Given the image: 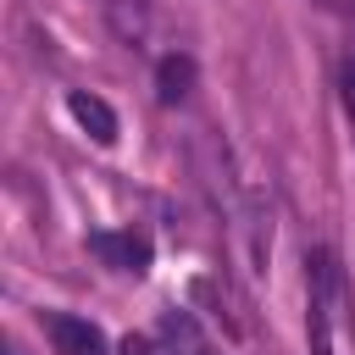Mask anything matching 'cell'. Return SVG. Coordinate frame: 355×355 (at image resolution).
Returning a JSON list of instances; mask_svg holds the SVG:
<instances>
[{"instance_id":"obj_7","label":"cell","mask_w":355,"mask_h":355,"mask_svg":"<svg viewBox=\"0 0 355 355\" xmlns=\"http://www.w3.org/2000/svg\"><path fill=\"white\" fill-rule=\"evenodd\" d=\"M122 355H161V344L144 338V333H128V338H122Z\"/></svg>"},{"instance_id":"obj_6","label":"cell","mask_w":355,"mask_h":355,"mask_svg":"<svg viewBox=\"0 0 355 355\" xmlns=\"http://www.w3.org/2000/svg\"><path fill=\"white\" fill-rule=\"evenodd\" d=\"M338 105H344L349 133H355V55H349V61H338Z\"/></svg>"},{"instance_id":"obj_2","label":"cell","mask_w":355,"mask_h":355,"mask_svg":"<svg viewBox=\"0 0 355 355\" xmlns=\"http://www.w3.org/2000/svg\"><path fill=\"white\" fill-rule=\"evenodd\" d=\"M89 250L105 261V266H116V272H144L150 266V244L139 239V233H89Z\"/></svg>"},{"instance_id":"obj_3","label":"cell","mask_w":355,"mask_h":355,"mask_svg":"<svg viewBox=\"0 0 355 355\" xmlns=\"http://www.w3.org/2000/svg\"><path fill=\"white\" fill-rule=\"evenodd\" d=\"M44 327H50L55 355H105V333H100L94 322H83V316H61V311H55Z\"/></svg>"},{"instance_id":"obj_1","label":"cell","mask_w":355,"mask_h":355,"mask_svg":"<svg viewBox=\"0 0 355 355\" xmlns=\"http://www.w3.org/2000/svg\"><path fill=\"white\" fill-rule=\"evenodd\" d=\"M344 277L333 250H311L305 255V333H311V355H333V311H338Z\"/></svg>"},{"instance_id":"obj_5","label":"cell","mask_w":355,"mask_h":355,"mask_svg":"<svg viewBox=\"0 0 355 355\" xmlns=\"http://www.w3.org/2000/svg\"><path fill=\"white\" fill-rule=\"evenodd\" d=\"M189 89H194V61L189 55H161L155 61V94H161V105H183Z\"/></svg>"},{"instance_id":"obj_4","label":"cell","mask_w":355,"mask_h":355,"mask_svg":"<svg viewBox=\"0 0 355 355\" xmlns=\"http://www.w3.org/2000/svg\"><path fill=\"white\" fill-rule=\"evenodd\" d=\"M67 111H72V122H78L94 144H111V139H116V111H111L100 94H83V89H78V94L67 100Z\"/></svg>"}]
</instances>
